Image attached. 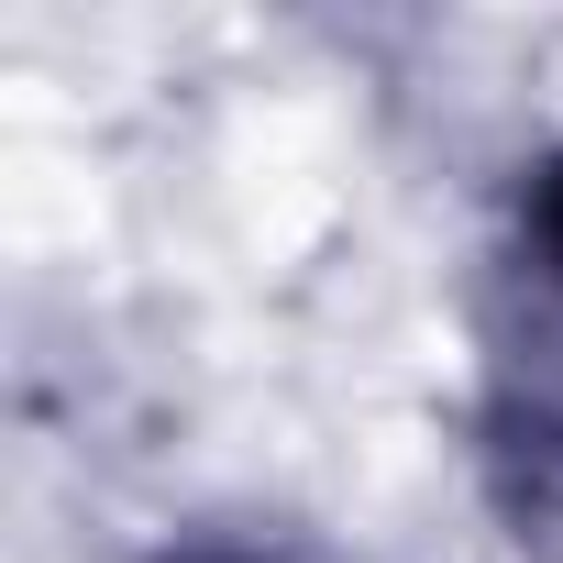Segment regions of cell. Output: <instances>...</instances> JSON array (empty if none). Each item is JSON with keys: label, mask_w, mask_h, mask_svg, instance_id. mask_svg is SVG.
Segmentation results:
<instances>
[{"label": "cell", "mask_w": 563, "mask_h": 563, "mask_svg": "<svg viewBox=\"0 0 563 563\" xmlns=\"http://www.w3.org/2000/svg\"><path fill=\"white\" fill-rule=\"evenodd\" d=\"M497 354H486V409H475V464L486 497L530 530H563V144L519 166L508 188V243H497Z\"/></svg>", "instance_id": "cell-1"}, {"label": "cell", "mask_w": 563, "mask_h": 563, "mask_svg": "<svg viewBox=\"0 0 563 563\" xmlns=\"http://www.w3.org/2000/svg\"><path fill=\"white\" fill-rule=\"evenodd\" d=\"M155 563H321V552H299V541H243V530H188V541H166Z\"/></svg>", "instance_id": "cell-2"}]
</instances>
